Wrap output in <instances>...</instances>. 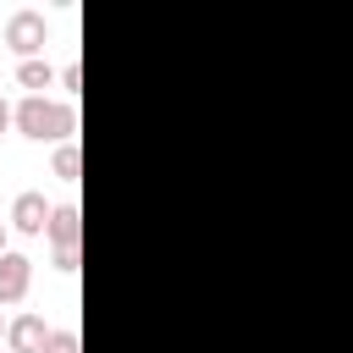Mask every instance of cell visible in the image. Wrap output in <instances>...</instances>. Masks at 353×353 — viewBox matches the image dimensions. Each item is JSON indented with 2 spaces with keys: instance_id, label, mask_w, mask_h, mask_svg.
Wrapping results in <instances>:
<instances>
[{
  "instance_id": "7a4b0ae2",
  "label": "cell",
  "mask_w": 353,
  "mask_h": 353,
  "mask_svg": "<svg viewBox=\"0 0 353 353\" xmlns=\"http://www.w3.org/2000/svg\"><path fill=\"white\" fill-rule=\"evenodd\" d=\"M44 39H50V22H44V11H11L6 17V44L22 55V61H39V50H44Z\"/></svg>"
},
{
  "instance_id": "ba28073f",
  "label": "cell",
  "mask_w": 353,
  "mask_h": 353,
  "mask_svg": "<svg viewBox=\"0 0 353 353\" xmlns=\"http://www.w3.org/2000/svg\"><path fill=\"white\" fill-rule=\"evenodd\" d=\"M77 171H83L77 143H61V149H55V176H61V182H77Z\"/></svg>"
},
{
  "instance_id": "6da1fadb",
  "label": "cell",
  "mask_w": 353,
  "mask_h": 353,
  "mask_svg": "<svg viewBox=\"0 0 353 353\" xmlns=\"http://www.w3.org/2000/svg\"><path fill=\"white\" fill-rule=\"evenodd\" d=\"M17 127H22V138H33V143H66L72 138V127H77V116H72V105H55V99H22L17 105Z\"/></svg>"
},
{
  "instance_id": "4fadbf2b",
  "label": "cell",
  "mask_w": 353,
  "mask_h": 353,
  "mask_svg": "<svg viewBox=\"0 0 353 353\" xmlns=\"http://www.w3.org/2000/svg\"><path fill=\"white\" fill-rule=\"evenodd\" d=\"M0 254H11V248H6V221H0Z\"/></svg>"
},
{
  "instance_id": "8fae6325",
  "label": "cell",
  "mask_w": 353,
  "mask_h": 353,
  "mask_svg": "<svg viewBox=\"0 0 353 353\" xmlns=\"http://www.w3.org/2000/svg\"><path fill=\"white\" fill-rule=\"evenodd\" d=\"M55 270L72 276V270H77V248H55Z\"/></svg>"
},
{
  "instance_id": "5b68a950",
  "label": "cell",
  "mask_w": 353,
  "mask_h": 353,
  "mask_svg": "<svg viewBox=\"0 0 353 353\" xmlns=\"http://www.w3.org/2000/svg\"><path fill=\"white\" fill-rule=\"evenodd\" d=\"M44 342H50V325H44L39 314H17V320L6 325V347H11V353H44Z\"/></svg>"
},
{
  "instance_id": "277c9868",
  "label": "cell",
  "mask_w": 353,
  "mask_h": 353,
  "mask_svg": "<svg viewBox=\"0 0 353 353\" xmlns=\"http://www.w3.org/2000/svg\"><path fill=\"white\" fill-rule=\"evenodd\" d=\"M50 210H55V204H44V193H17V199H11V226L28 232V237H39V232L50 226Z\"/></svg>"
},
{
  "instance_id": "8992f818",
  "label": "cell",
  "mask_w": 353,
  "mask_h": 353,
  "mask_svg": "<svg viewBox=\"0 0 353 353\" xmlns=\"http://www.w3.org/2000/svg\"><path fill=\"white\" fill-rule=\"evenodd\" d=\"M44 237H50L55 248H77V237H83V210H77V204H55Z\"/></svg>"
},
{
  "instance_id": "30bf717a",
  "label": "cell",
  "mask_w": 353,
  "mask_h": 353,
  "mask_svg": "<svg viewBox=\"0 0 353 353\" xmlns=\"http://www.w3.org/2000/svg\"><path fill=\"white\" fill-rule=\"evenodd\" d=\"M61 88L77 94V88H83V66H61Z\"/></svg>"
},
{
  "instance_id": "7c38bea8",
  "label": "cell",
  "mask_w": 353,
  "mask_h": 353,
  "mask_svg": "<svg viewBox=\"0 0 353 353\" xmlns=\"http://www.w3.org/2000/svg\"><path fill=\"white\" fill-rule=\"evenodd\" d=\"M11 121H17V110H11V105H6V99H0V132H6V127H11Z\"/></svg>"
},
{
  "instance_id": "3957f363",
  "label": "cell",
  "mask_w": 353,
  "mask_h": 353,
  "mask_svg": "<svg viewBox=\"0 0 353 353\" xmlns=\"http://www.w3.org/2000/svg\"><path fill=\"white\" fill-rule=\"evenodd\" d=\"M33 281V259L28 254H0V303H22Z\"/></svg>"
},
{
  "instance_id": "9a60e30c",
  "label": "cell",
  "mask_w": 353,
  "mask_h": 353,
  "mask_svg": "<svg viewBox=\"0 0 353 353\" xmlns=\"http://www.w3.org/2000/svg\"><path fill=\"white\" fill-rule=\"evenodd\" d=\"M0 353H11V347H0Z\"/></svg>"
},
{
  "instance_id": "52a82bcc",
  "label": "cell",
  "mask_w": 353,
  "mask_h": 353,
  "mask_svg": "<svg viewBox=\"0 0 353 353\" xmlns=\"http://www.w3.org/2000/svg\"><path fill=\"white\" fill-rule=\"evenodd\" d=\"M17 83H22L33 99H44V88L55 83V66H50V61H22V66H17Z\"/></svg>"
},
{
  "instance_id": "9c48e42d",
  "label": "cell",
  "mask_w": 353,
  "mask_h": 353,
  "mask_svg": "<svg viewBox=\"0 0 353 353\" xmlns=\"http://www.w3.org/2000/svg\"><path fill=\"white\" fill-rule=\"evenodd\" d=\"M44 353H77V331H50Z\"/></svg>"
},
{
  "instance_id": "5bb4252c",
  "label": "cell",
  "mask_w": 353,
  "mask_h": 353,
  "mask_svg": "<svg viewBox=\"0 0 353 353\" xmlns=\"http://www.w3.org/2000/svg\"><path fill=\"white\" fill-rule=\"evenodd\" d=\"M0 342H6V320H0Z\"/></svg>"
}]
</instances>
